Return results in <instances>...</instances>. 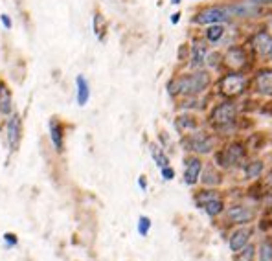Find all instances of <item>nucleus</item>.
<instances>
[{"label": "nucleus", "mask_w": 272, "mask_h": 261, "mask_svg": "<svg viewBox=\"0 0 272 261\" xmlns=\"http://www.w3.org/2000/svg\"><path fill=\"white\" fill-rule=\"evenodd\" d=\"M214 74L208 72L206 68L200 70H182L179 74H175L167 83L165 90L171 100L179 98H191V96H204L210 92V88L214 87Z\"/></svg>", "instance_id": "obj_1"}, {"label": "nucleus", "mask_w": 272, "mask_h": 261, "mask_svg": "<svg viewBox=\"0 0 272 261\" xmlns=\"http://www.w3.org/2000/svg\"><path fill=\"white\" fill-rule=\"evenodd\" d=\"M215 94L221 100H237L250 90V74L247 72H234L223 70L214 79Z\"/></svg>", "instance_id": "obj_2"}, {"label": "nucleus", "mask_w": 272, "mask_h": 261, "mask_svg": "<svg viewBox=\"0 0 272 261\" xmlns=\"http://www.w3.org/2000/svg\"><path fill=\"white\" fill-rule=\"evenodd\" d=\"M223 50V65L224 70H234V72H247L250 74L256 68L257 61L254 53L250 52L247 42H232L228 46L221 48Z\"/></svg>", "instance_id": "obj_3"}, {"label": "nucleus", "mask_w": 272, "mask_h": 261, "mask_svg": "<svg viewBox=\"0 0 272 261\" xmlns=\"http://www.w3.org/2000/svg\"><path fill=\"white\" fill-rule=\"evenodd\" d=\"M237 116H239V103L236 100H221L208 112V123L215 131H228L237 123Z\"/></svg>", "instance_id": "obj_4"}, {"label": "nucleus", "mask_w": 272, "mask_h": 261, "mask_svg": "<svg viewBox=\"0 0 272 261\" xmlns=\"http://www.w3.org/2000/svg\"><path fill=\"white\" fill-rule=\"evenodd\" d=\"M190 24L197 26V28H204V26L210 24H234V20L230 17L226 2H217V4L200 6L197 11H193Z\"/></svg>", "instance_id": "obj_5"}, {"label": "nucleus", "mask_w": 272, "mask_h": 261, "mask_svg": "<svg viewBox=\"0 0 272 261\" xmlns=\"http://www.w3.org/2000/svg\"><path fill=\"white\" fill-rule=\"evenodd\" d=\"M247 46L254 53L256 61L272 65V30L267 26H259L247 37Z\"/></svg>", "instance_id": "obj_6"}, {"label": "nucleus", "mask_w": 272, "mask_h": 261, "mask_svg": "<svg viewBox=\"0 0 272 261\" xmlns=\"http://www.w3.org/2000/svg\"><path fill=\"white\" fill-rule=\"evenodd\" d=\"M214 160L215 166L221 169L243 168V164L247 162V145L237 140L228 142L223 149H215Z\"/></svg>", "instance_id": "obj_7"}, {"label": "nucleus", "mask_w": 272, "mask_h": 261, "mask_svg": "<svg viewBox=\"0 0 272 261\" xmlns=\"http://www.w3.org/2000/svg\"><path fill=\"white\" fill-rule=\"evenodd\" d=\"M226 6H228L234 24L256 22L259 18H263L267 15V11H269V9L254 4L252 0H230V2H226Z\"/></svg>", "instance_id": "obj_8"}, {"label": "nucleus", "mask_w": 272, "mask_h": 261, "mask_svg": "<svg viewBox=\"0 0 272 261\" xmlns=\"http://www.w3.org/2000/svg\"><path fill=\"white\" fill-rule=\"evenodd\" d=\"M182 147L184 151L191 153V155H199V157H204V155H212L215 151V145H217V138L214 133H206V131H193L188 135L182 136Z\"/></svg>", "instance_id": "obj_9"}, {"label": "nucleus", "mask_w": 272, "mask_h": 261, "mask_svg": "<svg viewBox=\"0 0 272 261\" xmlns=\"http://www.w3.org/2000/svg\"><path fill=\"white\" fill-rule=\"evenodd\" d=\"M250 90L256 98L272 100V65H256L250 72Z\"/></svg>", "instance_id": "obj_10"}, {"label": "nucleus", "mask_w": 272, "mask_h": 261, "mask_svg": "<svg viewBox=\"0 0 272 261\" xmlns=\"http://www.w3.org/2000/svg\"><path fill=\"white\" fill-rule=\"evenodd\" d=\"M188 44H190V55H188V61H186V67L184 68L186 70H200V68H204L206 55L212 46L200 37V34L193 35Z\"/></svg>", "instance_id": "obj_11"}, {"label": "nucleus", "mask_w": 272, "mask_h": 261, "mask_svg": "<svg viewBox=\"0 0 272 261\" xmlns=\"http://www.w3.org/2000/svg\"><path fill=\"white\" fill-rule=\"evenodd\" d=\"M22 140V118L13 112L6 120V143H8L9 153H15Z\"/></svg>", "instance_id": "obj_12"}, {"label": "nucleus", "mask_w": 272, "mask_h": 261, "mask_svg": "<svg viewBox=\"0 0 272 261\" xmlns=\"http://www.w3.org/2000/svg\"><path fill=\"white\" fill-rule=\"evenodd\" d=\"M202 168H204L202 157H199V155H190V157H186V160H184V184L186 186L199 184V178H200Z\"/></svg>", "instance_id": "obj_13"}, {"label": "nucleus", "mask_w": 272, "mask_h": 261, "mask_svg": "<svg viewBox=\"0 0 272 261\" xmlns=\"http://www.w3.org/2000/svg\"><path fill=\"white\" fill-rule=\"evenodd\" d=\"M224 213H226V219L230 221L232 225H239V226L252 223L256 217L254 210L245 206V204H232L228 208H224Z\"/></svg>", "instance_id": "obj_14"}, {"label": "nucleus", "mask_w": 272, "mask_h": 261, "mask_svg": "<svg viewBox=\"0 0 272 261\" xmlns=\"http://www.w3.org/2000/svg\"><path fill=\"white\" fill-rule=\"evenodd\" d=\"M200 123H199V120L195 114H191V112H186V110H182L181 114L175 118V129L179 131V135H188V133H193V131H197Z\"/></svg>", "instance_id": "obj_15"}, {"label": "nucleus", "mask_w": 272, "mask_h": 261, "mask_svg": "<svg viewBox=\"0 0 272 261\" xmlns=\"http://www.w3.org/2000/svg\"><path fill=\"white\" fill-rule=\"evenodd\" d=\"M199 182L204 186V188H219V186L223 184V173L219 171V168L215 164H206L202 168Z\"/></svg>", "instance_id": "obj_16"}, {"label": "nucleus", "mask_w": 272, "mask_h": 261, "mask_svg": "<svg viewBox=\"0 0 272 261\" xmlns=\"http://www.w3.org/2000/svg\"><path fill=\"white\" fill-rule=\"evenodd\" d=\"M15 112V105H13V90L6 81L0 79V114L2 116H11Z\"/></svg>", "instance_id": "obj_17"}, {"label": "nucleus", "mask_w": 272, "mask_h": 261, "mask_svg": "<svg viewBox=\"0 0 272 261\" xmlns=\"http://www.w3.org/2000/svg\"><path fill=\"white\" fill-rule=\"evenodd\" d=\"M48 131H50V140H52V145L57 153L63 151L65 147V131H63V125L57 118H52L48 122Z\"/></svg>", "instance_id": "obj_18"}, {"label": "nucleus", "mask_w": 272, "mask_h": 261, "mask_svg": "<svg viewBox=\"0 0 272 261\" xmlns=\"http://www.w3.org/2000/svg\"><path fill=\"white\" fill-rule=\"evenodd\" d=\"M204 68H206L208 72H212L214 76L223 72L224 65H223V50H221V48H210V52H208V55H206Z\"/></svg>", "instance_id": "obj_19"}, {"label": "nucleus", "mask_w": 272, "mask_h": 261, "mask_svg": "<svg viewBox=\"0 0 272 261\" xmlns=\"http://www.w3.org/2000/svg\"><path fill=\"white\" fill-rule=\"evenodd\" d=\"M250 236H252V232L248 230V228H237L236 232H232V236L228 237V246H230L232 252H239L243 246H247L248 241H250Z\"/></svg>", "instance_id": "obj_20"}, {"label": "nucleus", "mask_w": 272, "mask_h": 261, "mask_svg": "<svg viewBox=\"0 0 272 261\" xmlns=\"http://www.w3.org/2000/svg\"><path fill=\"white\" fill-rule=\"evenodd\" d=\"M89 100H91V83L83 74H79L75 76V101L79 107H85Z\"/></svg>", "instance_id": "obj_21"}, {"label": "nucleus", "mask_w": 272, "mask_h": 261, "mask_svg": "<svg viewBox=\"0 0 272 261\" xmlns=\"http://www.w3.org/2000/svg\"><path fill=\"white\" fill-rule=\"evenodd\" d=\"M243 171H245V177H247L248 180H257V178H261V175L265 173V164H263V160L245 162Z\"/></svg>", "instance_id": "obj_22"}, {"label": "nucleus", "mask_w": 272, "mask_h": 261, "mask_svg": "<svg viewBox=\"0 0 272 261\" xmlns=\"http://www.w3.org/2000/svg\"><path fill=\"white\" fill-rule=\"evenodd\" d=\"M149 153H151V157H153L155 164L158 166V169L169 166V157H167V153L164 151L162 145H158V143H149Z\"/></svg>", "instance_id": "obj_23"}, {"label": "nucleus", "mask_w": 272, "mask_h": 261, "mask_svg": "<svg viewBox=\"0 0 272 261\" xmlns=\"http://www.w3.org/2000/svg\"><path fill=\"white\" fill-rule=\"evenodd\" d=\"M217 197H221V193L217 191V188H206V190H202V191H197L195 193V204H197L199 208H202L206 202L214 201Z\"/></svg>", "instance_id": "obj_24"}, {"label": "nucleus", "mask_w": 272, "mask_h": 261, "mask_svg": "<svg viewBox=\"0 0 272 261\" xmlns=\"http://www.w3.org/2000/svg\"><path fill=\"white\" fill-rule=\"evenodd\" d=\"M92 30H94V35L98 37L99 41H103V35H105V30H107V20L101 15V11H94V17H92Z\"/></svg>", "instance_id": "obj_25"}, {"label": "nucleus", "mask_w": 272, "mask_h": 261, "mask_svg": "<svg viewBox=\"0 0 272 261\" xmlns=\"http://www.w3.org/2000/svg\"><path fill=\"white\" fill-rule=\"evenodd\" d=\"M224 201L221 199V197H217V199H214V201L206 202L204 206H202V210L206 211L208 217H217V215H221V213H224Z\"/></svg>", "instance_id": "obj_26"}, {"label": "nucleus", "mask_w": 272, "mask_h": 261, "mask_svg": "<svg viewBox=\"0 0 272 261\" xmlns=\"http://www.w3.org/2000/svg\"><path fill=\"white\" fill-rule=\"evenodd\" d=\"M237 254H239L237 261H254V256H256V246L248 243L247 246H243Z\"/></svg>", "instance_id": "obj_27"}, {"label": "nucleus", "mask_w": 272, "mask_h": 261, "mask_svg": "<svg viewBox=\"0 0 272 261\" xmlns=\"http://www.w3.org/2000/svg\"><path fill=\"white\" fill-rule=\"evenodd\" d=\"M259 261H272L271 241H261V244H259Z\"/></svg>", "instance_id": "obj_28"}, {"label": "nucleus", "mask_w": 272, "mask_h": 261, "mask_svg": "<svg viewBox=\"0 0 272 261\" xmlns=\"http://www.w3.org/2000/svg\"><path fill=\"white\" fill-rule=\"evenodd\" d=\"M149 230H151V219L147 215H140V219H138V234L142 237H145L149 234Z\"/></svg>", "instance_id": "obj_29"}, {"label": "nucleus", "mask_w": 272, "mask_h": 261, "mask_svg": "<svg viewBox=\"0 0 272 261\" xmlns=\"http://www.w3.org/2000/svg\"><path fill=\"white\" fill-rule=\"evenodd\" d=\"M188 55H190V44H188V42H184V44H181V48H179V55H177V59H179V63H181V65H184V67H186Z\"/></svg>", "instance_id": "obj_30"}, {"label": "nucleus", "mask_w": 272, "mask_h": 261, "mask_svg": "<svg viewBox=\"0 0 272 261\" xmlns=\"http://www.w3.org/2000/svg\"><path fill=\"white\" fill-rule=\"evenodd\" d=\"M160 175L164 180H173L175 178V169L171 166H165V168H160Z\"/></svg>", "instance_id": "obj_31"}, {"label": "nucleus", "mask_w": 272, "mask_h": 261, "mask_svg": "<svg viewBox=\"0 0 272 261\" xmlns=\"http://www.w3.org/2000/svg\"><path fill=\"white\" fill-rule=\"evenodd\" d=\"M0 24L4 26V30H11L13 28V20L8 13H0Z\"/></svg>", "instance_id": "obj_32"}, {"label": "nucleus", "mask_w": 272, "mask_h": 261, "mask_svg": "<svg viewBox=\"0 0 272 261\" xmlns=\"http://www.w3.org/2000/svg\"><path fill=\"white\" fill-rule=\"evenodd\" d=\"M181 17H182L181 11H175V13H171V15H169V22H171L173 26H177L179 22H181Z\"/></svg>", "instance_id": "obj_33"}, {"label": "nucleus", "mask_w": 272, "mask_h": 261, "mask_svg": "<svg viewBox=\"0 0 272 261\" xmlns=\"http://www.w3.org/2000/svg\"><path fill=\"white\" fill-rule=\"evenodd\" d=\"M252 2L265 9H272V0H252Z\"/></svg>", "instance_id": "obj_34"}, {"label": "nucleus", "mask_w": 272, "mask_h": 261, "mask_svg": "<svg viewBox=\"0 0 272 261\" xmlns=\"http://www.w3.org/2000/svg\"><path fill=\"white\" fill-rule=\"evenodd\" d=\"M4 241H6L8 246H13V244H17V236H13V234H4Z\"/></svg>", "instance_id": "obj_35"}, {"label": "nucleus", "mask_w": 272, "mask_h": 261, "mask_svg": "<svg viewBox=\"0 0 272 261\" xmlns=\"http://www.w3.org/2000/svg\"><path fill=\"white\" fill-rule=\"evenodd\" d=\"M138 186H140L142 191H147V180H145V177H144V175H140V177H138Z\"/></svg>", "instance_id": "obj_36"}, {"label": "nucleus", "mask_w": 272, "mask_h": 261, "mask_svg": "<svg viewBox=\"0 0 272 261\" xmlns=\"http://www.w3.org/2000/svg\"><path fill=\"white\" fill-rule=\"evenodd\" d=\"M169 4H173V6H179V4H182V0H169Z\"/></svg>", "instance_id": "obj_37"}, {"label": "nucleus", "mask_w": 272, "mask_h": 261, "mask_svg": "<svg viewBox=\"0 0 272 261\" xmlns=\"http://www.w3.org/2000/svg\"><path fill=\"white\" fill-rule=\"evenodd\" d=\"M195 2H200V0H195Z\"/></svg>", "instance_id": "obj_38"}]
</instances>
